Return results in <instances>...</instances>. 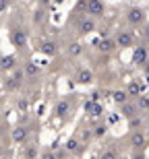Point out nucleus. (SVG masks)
Instances as JSON below:
<instances>
[{"mask_svg": "<svg viewBox=\"0 0 149 159\" xmlns=\"http://www.w3.org/2000/svg\"><path fill=\"white\" fill-rule=\"evenodd\" d=\"M145 19H147V12L141 8V6H131L126 11V23L131 27H141L145 25Z\"/></svg>", "mask_w": 149, "mask_h": 159, "instance_id": "nucleus-1", "label": "nucleus"}, {"mask_svg": "<svg viewBox=\"0 0 149 159\" xmlns=\"http://www.w3.org/2000/svg\"><path fill=\"white\" fill-rule=\"evenodd\" d=\"M8 37H11V43L17 48V50H25V48H27L29 35H27V31H25L23 27H12L11 33H8Z\"/></svg>", "mask_w": 149, "mask_h": 159, "instance_id": "nucleus-2", "label": "nucleus"}, {"mask_svg": "<svg viewBox=\"0 0 149 159\" xmlns=\"http://www.w3.org/2000/svg\"><path fill=\"white\" fill-rule=\"evenodd\" d=\"M72 110V97H62V99H58V103L54 106V116L58 120H64L68 114H71Z\"/></svg>", "mask_w": 149, "mask_h": 159, "instance_id": "nucleus-3", "label": "nucleus"}, {"mask_svg": "<svg viewBox=\"0 0 149 159\" xmlns=\"http://www.w3.org/2000/svg\"><path fill=\"white\" fill-rule=\"evenodd\" d=\"M104 12H106V4L101 0H89V2H85V17L89 15L91 19H95V17H101Z\"/></svg>", "mask_w": 149, "mask_h": 159, "instance_id": "nucleus-4", "label": "nucleus"}, {"mask_svg": "<svg viewBox=\"0 0 149 159\" xmlns=\"http://www.w3.org/2000/svg\"><path fill=\"white\" fill-rule=\"evenodd\" d=\"M114 41H116V48H133L135 46V33L133 31H126V29H120L118 33H116V37H114Z\"/></svg>", "mask_w": 149, "mask_h": 159, "instance_id": "nucleus-5", "label": "nucleus"}, {"mask_svg": "<svg viewBox=\"0 0 149 159\" xmlns=\"http://www.w3.org/2000/svg\"><path fill=\"white\" fill-rule=\"evenodd\" d=\"M23 70H12V75L4 81V89L6 91H17V89H21V85H23Z\"/></svg>", "mask_w": 149, "mask_h": 159, "instance_id": "nucleus-6", "label": "nucleus"}, {"mask_svg": "<svg viewBox=\"0 0 149 159\" xmlns=\"http://www.w3.org/2000/svg\"><path fill=\"white\" fill-rule=\"evenodd\" d=\"M95 31V19L91 17H81L77 23V33L79 35H89Z\"/></svg>", "mask_w": 149, "mask_h": 159, "instance_id": "nucleus-7", "label": "nucleus"}, {"mask_svg": "<svg viewBox=\"0 0 149 159\" xmlns=\"http://www.w3.org/2000/svg\"><path fill=\"white\" fill-rule=\"evenodd\" d=\"M147 60H149V48L147 46H137L135 52H133L131 62L135 66H143V64H147Z\"/></svg>", "mask_w": 149, "mask_h": 159, "instance_id": "nucleus-8", "label": "nucleus"}, {"mask_svg": "<svg viewBox=\"0 0 149 159\" xmlns=\"http://www.w3.org/2000/svg\"><path fill=\"white\" fill-rule=\"evenodd\" d=\"M85 112H87V116H89L91 120H100L101 116H104V106L101 103H93V101H85Z\"/></svg>", "mask_w": 149, "mask_h": 159, "instance_id": "nucleus-9", "label": "nucleus"}, {"mask_svg": "<svg viewBox=\"0 0 149 159\" xmlns=\"http://www.w3.org/2000/svg\"><path fill=\"white\" fill-rule=\"evenodd\" d=\"M128 143H131V149L133 151H143L145 147V134L141 132V130H137V132H131V136H128Z\"/></svg>", "mask_w": 149, "mask_h": 159, "instance_id": "nucleus-10", "label": "nucleus"}, {"mask_svg": "<svg viewBox=\"0 0 149 159\" xmlns=\"http://www.w3.org/2000/svg\"><path fill=\"white\" fill-rule=\"evenodd\" d=\"M17 66H19L17 56H12V54L0 58V70H2V72H12V70H17Z\"/></svg>", "mask_w": 149, "mask_h": 159, "instance_id": "nucleus-11", "label": "nucleus"}, {"mask_svg": "<svg viewBox=\"0 0 149 159\" xmlns=\"http://www.w3.org/2000/svg\"><path fill=\"white\" fill-rule=\"evenodd\" d=\"M12 141L17 143V145H25V143L29 141V128H27V126H21V124H19L17 128L12 130Z\"/></svg>", "mask_w": 149, "mask_h": 159, "instance_id": "nucleus-12", "label": "nucleus"}, {"mask_svg": "<svg viewBox=\"0 0 149 159\" xmlns=\"http://www.w3.org/2000/svg\"><path fill=\"white\" fill-rule=\"evenodd\" d=\"M66 151H68L71 155L81 157V155H83V151H85V145H81V143H79V139H75V136H72V139H68V141H66Z\"/></svg>", "mask_w": 149, "mask_h": 159, "instance_id": "nucleus-13", "label": "nucleus"}, {"mask_svg": "<svg viewBox=\"0 0 149 159\" xmlns=\"http://www.w3.org/2000/svg\"><path fill=\"white\" fill-rule=\"evenodd\" d=\"M124 93L128 95V99H137L139 95H143V85H141V83H137V81H133V83H128V85H126Z\"/></svg>", "mask_w": 149, "mask_h": 159, "instance_id": "nucleus-14", "label": "nucleus"}, {"mask_svg": "<svg viewBox=\"0 0 149 159\" xmlns=\"http://www.w3.org/2000/svg\"><path fill=\"white\" fill-rule=\"evenodd\" d=\"M137 114H139V110H137V106H135V101H126L124 106H120V116H124L126 120L135 118Z\"/></svg>", "mask_w": 149, "mask_h": 159, "instance_id": "nucleus-15", "label": "nucleus"}, {"mask_svg": "<svg viewBox=\"0 0 149 159\" xmlns=\"http://www.w3.org/2000/svg\"><path fill=\"white\" fill-rule=\"evenodd\" d=\"M23 77H29V79H37V77H40V66H37L33 60H27V62H25Z\"/></svg>", "mask_w": 149, "mask_h": 159, "instance_id": "nucleus-16", "label": "nucleus"}, {"mask_svg": "<svg viewBox=\"0 0 149 159\" xmlns=\"http://www.w3.org/2000/svg\"><path fill=\"white\" fill-rule=\"evenodd\" d=\"M95 46L100 48V52L110 54V52H114V50H116V41H114V37H101Z\"/></svg>", "mask_w": 149, "mask_h": 159, "instance_id": "nucleus-17", "label": "nucleus"}, {"mask_svg": "<svg viewBox=\"0 0 149 159\" xmlns=\"http://www.w3.org/2000/svg\"><path fill=\"white\" fill-rule=\"evenodd\" d=\"M40 52L46 54V56H56L60 50H58V43L56 41H42L40 43Z\"/></svg>", "mask_w": 149, "mask_h": 159, "instance_id": "nucleus-18", "label": "nucleus"}, {"mask_svg": "<svg viewBox=\"0 0 149 159\" xmlns=\"http://www.w3.org/2000/svg\"><path fill=\"white\" fill-rule=\"evenodd\" d=\"M77 83L79 85H91V83H93V72H91L89 68H79Z\"/></svg>", "mask_w": 149, "mask_h": 159, "instance_id": "nucleus-19", "label": "nucleus"}, {"mask_svg": "<svg viewBox=\"0 0 149 159\" xmlns=\"http://www.w3.org/2000/svg\"><path fill=\"white\" fill-rule=\"evenodd\" d=\"M106 132H108V124H104V122H97L95 126L91 128V136H93V139H104Z\"/></svg>", "mask_w": 149, "mask_h": 159, "instance_id": "nucleus-20", "label": "nucleus"}, {"mask_svg": "<svg viewBox=\"0 0 149 159\" xmlns=\"http://www.w3.org/2000/svg\"><path fill=\"white\" fill-rule=\"evenodd\" d=\"M112 99L116 106H124L126 101H131L128 99V95L124 93V89H120V91H112Z\"/></svg>", "mask_w": 149, "mask_h": 159, "instance_id": "nucleus-21", "label": "nucleus"}, {"mask_svg": "<svg viewBox=\"0 0 149 159\" xmlns=\"http://www.w3.org/2000/svg\"><path fill=\"white\" fill-rule=\"evenodd\" d=\"M66 52H68V56H71V58H77V56H81V54H83V46H81V43H77V41H72V43H68V50H66Z\"/></svg>", "mask_w": 149, "mask_h": 159, "instance_id": "nucleus-22", "label": "nucleus"}, {"mask_svg": "<svg viewBox=\"0 0 149 159\" xmlns=\"http://www.w3.org/2000/svg\"><path fill=\"white\" fill-rule=\"evenodd\" d=\"M126 122H128V130H131V132H137V130H141V126H143V120L139 118V116L126 120Z\"/></svg>", "mask_w": 149, "mask_h": 159, "instance_id": "nucleus-23", "label": "nucleus"}, {"mask_svg": "<svg viewBox=\"0 0 149 159\" xmlns=\"http://www.w3.org/2000/svg\"><path fill=\"white\" fill-rule=\"evenodd\" d=\"M23 155L25 159H37V145H27L23 149Z\"/></svg>", "mask_w": 149, "mask_h": 159, "instance_id": "nucleus-24", "label": "nucleus"}, {"mask_svg": "<svg viewBox=\"0 0 149 159\" xmlns=\"http://www.w3.org/2000/svg\"><path fill=\"white\" fill-rule=\"evenodd\" d=\"M135 106H137V110H149V97L147 95H139L135 99Z\"/></svg>", "mask_w": 149, "mask_h": 159, "instance_id": "nucleus-25", "label": "nucleus"}, {"mask_svg": "<svg viewBox=\"0 0 149 159\" xmlns=\"http://www.w3.org/2000/svg\"><path fill=\"white\" fill-rule=\"evenodd\" d=\"M91 139H93V136H91V128H85V130H83V134H81V141H79V143H81V145H87Z\"/></svg>", "mask_w": 149, "mask_h": 159, "instance_id": "nucleus-26", "label": "nucleus"}, {"mask_svg": "<svg viewBox=\"0 0 149 159\" xmlns=\"http://www.w3.org/2000/svg\"><path fill=\"white\" fill-rule=\"evenodd\" d=\"M116 157H118V155L114 153L112 149H108V151H104V153L100 155V159H116Z\"/></svg>", "mask_w": 149, "mask_h": 159, "instance_id": "nucleus-27", "label": "nucleus"}, {"mask_svg": "<svg viewBox=\"0 0 149 159\" xmlns=\"http://www.w3.org/2000/svg\"><path fill=\"white\" fill-rule=\"evenodd\" d=\"M42 159H58V157H56V153H54V151H44V153H42Z\"/></svg>", "mask_w": 149, "mask_h": 159, "instance_id": "nucleus-28", "label": "nucleus"}, {"mask_svg": "<svg viewBox=\"0 0 149 159\" xmlns=\"http://www.w3.org/2000/svg\"><path fill=\"white\" fill-rule=\"evenodd\" d=\"M6 8H8V2H6V0H0V17L6 12Z\"/></svg>", "mask_w": 149, "mask_h": 159, "instance_id": "nucleus-29", "label": "nucleus"}, {"mask_svg": "<svg viewBox=\"0 0 149 159\" xmlns=\"http://www.w3.org/2000/svg\"><path fill=\"white\" fill-rule=\"evenodd\" d=\"M131 159H145V153H143V151H133Z\"/></svg>", "mask_w": 149, "mask_h": 159, "instance_id": "nucleus-30", "label": "nucleus"}, {"mask_svg": "<svg viewBox=\"0 0 149 159\" xmlns=\"http://www.w3.org/2000/svg\"><path fill=\"white\" fill-rule=\"evenodd\" d=\"M143 37H145V39H149V25L145 27V31H143Z\"/></svg>", "mask_w": 149, "mask_h": 159, "instance_id": "nucleus-31", "label": "nucleus"}, {"mask_svg": "<svg viewBox=\"0 0 149 159\" xmlns=\"http://www.w3.org/2000/svg\"><path fill=\"white\" fill-rule=\"evenodd\" d=\"M145 75H147V77H149V62H147V64H145Z\"/></svg>", "mask_w": 149, "mask_h": 159, "instance_id": "nucleus-32", "label": "nucleus"}, {"mask_svg": "<svg viewBox=\"0 0 149 159\" xmlns=\"http://www.w3.org/2000/svg\"><path fill=\"white\" fill-rule=\"evenodd\" d=\"M116 159H128V157H124V155H120V157H116Z\"/></svg>", "mask_w": 149, "mask_h": 159, "instance_id": "nucleus-33", "label": "nucleus"}, {"mask_svg": "<svg viewBox=\"0 0 149 159\" xmlns=\"http://www.w3.org/2000/svg\"><path fill=\"white\" fill-rule=\"evenodd\" d=\"M2 151H4V149H2V145H0V155H2Z\"/></svg>", "mask_w": 149, "mask_h": 159, "instance_id": "nucleus-34", "label": "nucleus"}]
</instances>
